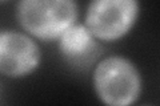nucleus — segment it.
I'll use <instances>...</instances> for the list:
<instances>
[{"label": "nucleus", "mask_w": 160, "mask_h": 106, "mask_svg": "<svg viewBox=\"0 0 160 106\" xmlns=\"http://www.w3.org/2000/svg\"><path fill=\"white\" fill-rule=\"evenodd\" d=\"M95 95L108 106H131L143 92V77L131 58L112 54L102 58L92 72Z\"/></svg>", "instance_id": "1"}, {"label": "nucleus", "mask_w": 160, "mask_h": 106, "mask_svg": "<svg viewBox=\"0 0 160 106\" xmlns=\"http://www.w3.org/2000/svg\"><path fill=\"white\" fill-rule=\"evenodd\" d=\"M15 16L23 29L39 41H56L78 23V0H18Z\"/></svg>", "instance_id": "2"}, {"label": "nucleus", "mask_w": 160, "mask_h": 106, "mask_svg": "<svg viewBox=\"0 0 160 106\" xmlns=\"http://www.w3.org/2000/svg\"><path fill=\"white\" fill-rule=\"evenodd\" d=\"M140 16V0H89L84 25L98 41L115 43L128 36Z\"/></svg>", "instance_id": "3"}, {"label": "nucleus", "mask_w": 160, "mask_h": 106, "mask_svg": "<svg viewBox=\"0 0 160 106\" xmlns=\"http://www.w3.org/2000/svg\"><path fill=\"white\" fill-rule=\"evenodd\" d=\"M42 49L38 40L26 32L0 29V74L8 78H24L42 65Z\"/></svg>", "instance_id": "4"}, {"label": "nucleus", "mask_w": 160, "mask_h": 106, "mask_svg": "<svg viewBox=\"0 0 160 106\" xmlns=\"http://www.w3.org/2000/svg\"><path fill=\"white\" fill-rule=\"evenodd\" d=\"M58 48L62 56L69 62H84L98 49V40L83 24L75 23L58 40Z\"/></svg>", "instance_id": "5"}, {"label": "nucleus", "mask_w": 160, "mask_h": 106, "mask_svg": "<svg viewBox=\"0 0 160 106\" xmlns=\"http://www.w3.org/2000/svg\"><path fill=\"white\" fill-rule=\"evenodd\" d=\"M3 2H7V0H0V3H3Z\"/></svg>", "instance_id": "6"}]
</instances>
